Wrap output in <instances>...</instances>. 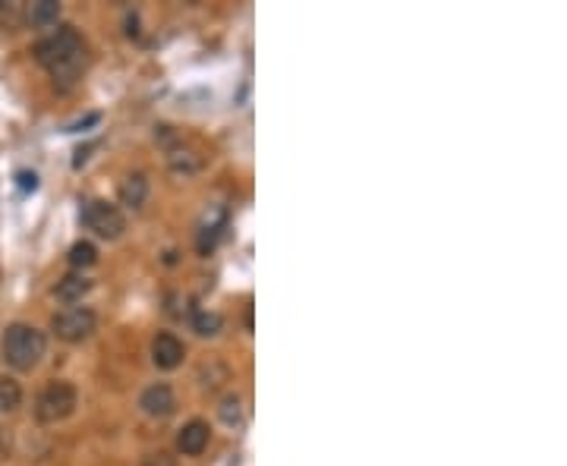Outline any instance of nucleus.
<instances>
[{"label":"nucleus","instance_id":"nucleus-1","mask_svg":"<svg viewBox=\"0 0 567 466\" xmlns=\"http://www.w3.org/2000/svg\"><path fill=\"white\" fill-rule=\"evenodd\" d=\"M44 350H48V338L44 331L32 328V325H10L7 334H4V363L19 372H29L42 363Z\"/></svg>","mask_w":567,"mask_h":466},{"label":"nucleus","instance_id":"nucleus-2","mask_svg":"<svg viewBox=\"0 0 567 466\" xmlns=\"http://www.w3.org/2000/svg\"><path fill=\"white\" fill-rule=\"evenodd\" d=\"M76 403H80V394L70 381H50L35 401V419L44 425H54L60 419L73 416Z\"/></svg>","mask_w":567,"mask_h":466},{"label":"nucleus","instance_id":"nucleus-3","mask_svg":"<svg viewBox=\"0 0 567 466\" xmlns=\"http://www.w3.org/2000/svg\"><path fill=\"white\" fill-rule=\"evenodd\" d=\"M95 325H98V318H95V312L88 306H66L50 318V331H54L60 340H66V344L86 340L95 331Z\"/></svg>","mask_w":567,"mask_h":466},{"label":"nucleus","instance_id":"nucleus-4","mask_svg":"<svg viewBox=\"0 0 567 466\" xmlns=\"http://www.w3.org/2000/svg\"><path fill=\"white\" fill-rule=\"evenodd\" d=\"M82 221L88 230H95L101 240H117L126 230V218L111 202H86L82 205Z\"/></svg>","mask_w":567,"mask_h":466},{"label":"nucleus","instance_id":"nucleus-5","mask_svg":"<svg viewBox=\"0 0 567 466\" xmlns=\"http://www.w3.org/2000/svg\"><path fill=\"white\" fill-rule=\"evenodd\" d=\"M86 44H82L80 32L73 29V26H64V29H57L54 35L42 38V42L35 44V60L42 66H54L60 64L64 57H70V54H76V50H82Z\"/></svg>","mask_w":567,"mask_h":466},{"label":"nucleus","instance_id":"nucleus-6","mask_svg":"<svg viewBox=\"0 0 567 466\" xmlns=\"http://www.w3.org/2000/svg\"><path fill=\"white\" fill-rule=\"evenodd\" d=\"M139 407H142L145 416L165 419V416H171L173 407H177V394H173V387H171V385L158 381V385L145 387L142 397H139Z\"/></svg>","mask_w":567,"mask_h":466},{"label":"nucleus","instance_id":"nucleus-7","mask_svg":"<svg viewBox=\"0 0 567 466\" xmlns=\"http://www.w3.org/2000/svg\"><path fill=\"white\" fill-rule=\"evenodd\" d=\"M183 356H187V347L171 331H161L158 338L151 340V359H155L158 369H177L183 363Z\"/></svg>","mask_w":567,"mask_h":466},{"label":"nucleus","instance_id":"nucleus-8","mask_svg":"<svg viewBox=\"0 0 567 466\" xmlns=\"http://www.w3.org/2000/svg\"><path fill=\"white\" fill-rule=\"evenodd\" d=\"M86 60H88V54H86V48L82 50H76V54H70V57H64L60 64H54L50 66V80H54V88L57 92H70L76 82H80V76H82V70H86Z\"/></svg>","mask_w":567,"mask_h":466},{"label":"nucleus","instance_id":"nucleus-9","mask_svg":"<svg viewBox=\"0 0 567 466\" xmlns=\"http://www.w3.org/2000/svg\"><path fill=\"white\" fill-rule=\"evenodd\" d=\"M209 438H211V429L209 423H202V419H193L180 429L177 435V451L187 454V457H199L205 447H209Z\"/></svg>","mask_w":567,"mask_h":466},{"label":"nucleus","instance_id":"nucleus-10","mask_svg":"<svg viewBox=\"0 0 567 466\" xmlns=\"http://www.w3.org/2000/svg\"><path fill=\"white\" fill-rule=\"evenodd\" d=\"M57 16H60L57 0H35L32 7H26V22H29L32 29H50V26H57Z\"/></svg>","mask_w":567,"mask_h":466},{"label":"nucleus","instance_id":"nucleus-11","mask_svg":"<svg viewBox=\"0 0 567 466\" xmlns=\"http://www.w3.org/2000/svg\"><path fill=\"white\" fill-rule=\"evenodd\" d=\"M145 199H149V180H145V173H130L120 183V202L126 209H142Z\"/></svg>","mask_w":567,"mask_h":466},{"label":"nucleus","instance_id":"nucleus-12","mask_svg":"<svg viewBox=\"0 0 567 466\" xmlns=\"http://www.w3.org/2000/svg\"><path fill=\"white\" fill-rule=\"evenodd\" d=\"M88 290H92V280H86L82 274H66V278L57 280L54 294H57V300H64V302H80Z\"/></svg>","mask_w":567,"mask_h":466},{"label":"nucleus","instance_id":"nucleus-13","mask_svg":"<svg viewBox=\"0 0 567 466\" xmlns=\"http://www.w3.org/2000/svg\"><path fill=\"white\" fill-rule=\"evenodd\" d=\"M22 407V385L10 375H0V413H16Z\"/></svg>","mask_w":567,"mask_h":466},{"label":"nucleus","instance_id":"nucleus-14","mask_svg":"<svg viewBox=\"0 0 567 466\" xmlns=\"http://www.w3.org/2000/svg\"><path fill=\"white\" fill-rule=\"evenodd\" d=\"M26 22V4L22 0H0V29L16 32Z\"/></svg>","mask_w":567,"mask_h":466},{"label":"nucleus","instance_id":"nucleus-15","mask_svg":"<svg viewBox=\"0 0 567 466\" xmlns=\"http://www.w3.org/2000/svg\"><path fill=\"white\" fill-rule=\"evenodd\" d=\"M193 328L199 331L202 338H215V334H221L224 318L218 316V312H199V316L193 318Z\"/></svg>","mask_w":567,"mask_h":466},{"label":"nucleus","instance_id":"nucleus-16","mask_svg":"<svg viewBox=\"0 0 567 466\" xmlns=\"http://www.w3.org/2000/svg\"><path fill=\"white\" fill-rule=\"evenodd\" d=\"M95 262H98V249H95L92 243H86V240L70 249V265L73 268H92Z\"/></svg>","mask_w":567,"mask_h":466},{"label":"nucleus","instance_id":"nucleus-17","mask_svg":"<svg viewBox=\"0 0 567 466\" xmlns=\"http://www.w3.org/2000/svg\"><path fill=\"white\" fill-rule=\"evenodd\" d=\"M171 167H173L177 173H193L195 167H199V158H189V151L173 149V151H171Z\"/></svg>","mask_w":567,"mask_h":466},{"label":"nucleus","instance_id":"nucleus-18","mask_svg":"<svg viewBox=\"0 0 567 466\" xmlns=\"http://www.w3.org/2000/svg\"><path fill=\"white\" fill-rule=\"evenodd\" d=\"M221 419L227 425H237L240 419H243V407H240V397H227V401L221 403Z\"/></svg>","mask_w":567,"mask_h":466},{"label":"nucleus","instance_id":"nucleus-19","mask_svg":"<svg viewBox=\"0 0 567 466\" xmlns=\"http://www.w3.org/2000/svg\"><path fill=\"white\" fill-rule=\"evenodd\" d=\"M142 466H177V460H173L167 451H155L142 460Z\"/></svg>","mask_w":567,"mask_h":466},{"label":"nucleus","instance_id":"nucleus-20","mask_svg":"<svg viewBox=\"0 0 567 466\" xmlns=\"http://www.w3.org/2000/svg\"><path fill=\"white\" fill-rule=\"evenodd\" d=\"M16 180H19V187H22V189H26V193H29V189H38V173H29V171H22V173H19V177H16Z\"/></svg>","mask_w":567,"mask_h":466}]
</instances>
